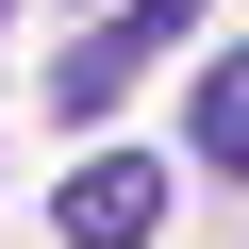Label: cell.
Instances as JSON below:
<instances>
[{"instance_id": "6da1fadb", "label": "cell", "mask_w": 249, "mask_h": 249, "mask_svg": "<svg viewBox=\"0 0 249 249\" xmlns=\"http://www.w3.org/2000/svg\"><path fill=\"white\" fill-rule=\"evenodd\" d=\"M150 232H166V166H150V150L67 166V249H150Z\"/></svg>"}, {"instance_id": "7a4b0ae2", "label": "cell", "mask_w": 249, "mask_h": 249, "mask_svg": "<svg viewBox=\"0 0 249 249\" xmlns=\"http://www.w3.org/2000/svg\"><path fill=\"white\" fill-rule=\"evenodd\" d=\"M150 50H166V34H150V17H100V34H83V50H67V67H50V100H67V116H116V83H133V67H150Z\"/></svg>"}, {"instance_id": "3957f363", "label": "cell", "mask_w": 249, "mask_h": 249, "mask_svg": "<svg viewBox=\"0 0 249 249\" xmlns=\"http://www.w3.org/2000/svg\"><path fill=\"white\" fill-rule=\"evenodd\" d=\"M183 150H216V166L249 183V50H216V67H199V116H183Z\"/></svg>"}, {"instance_id": "277c9868", "label": "cell", "mask_w": 249, "mask_h": 249, "mask_svg": "<svg viewBox=\"0 0 249 249\" xmlns=\"http://www.w3.org/2000/svg\"><path fill=\"white\" fill-rule=\"evenodd\" d=\"M133 17H150V34H183V17H199V0H133Z\"/></svg>"}]
</instances>
